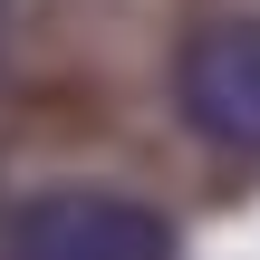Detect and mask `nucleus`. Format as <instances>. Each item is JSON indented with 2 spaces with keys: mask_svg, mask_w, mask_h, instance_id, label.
Here are the masks:
<instances>
[{
  "mask_svg": "<svg viewBox=\"0 0 260 260\" xmlns=\"http://www.w3.org/2000/svg\"><path fill=\"white\" fill-rule=\"evenodd\" d=\"M10 251H29V260H164L174 222L154 203H125V193H96V183H58V193L10 212Z\"/></svg>",
  "mask_w": 260,
  "mask_h": 260,
  "instance_id": "obj_1",
  "label": "nucleus"
},
{
  "mask_svg": "<svg viewBox=\"0 0 260 260\" xmlns=\"http://www.w3.org/2000/svg\"><path fill=\"white\" fill-rule=\"evenodd\" d=\"M174 116L222 154H260V19H212L183 39Z\"/></svg>",
  "mask_w": 260,
  "mask_h": 260,
  "instance_id": "obj_2",
  "label": "nucleus"
}]
</instances>
